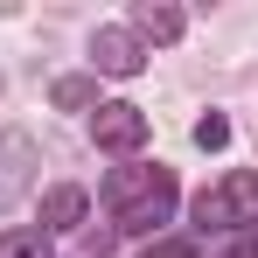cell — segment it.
<instances>
[{"label":"cell","instance_id":"cell-5","mask_svg":"<svg viewBox=\"0 0 258 258\" xmlns=\"http://www.w3.org/2000/svg\"><path fill=\"white\" fill-rule=\"evenodd\" d=\"M91 56H98L105 77H140V63H147L133 28H98V35H91Z\"/></svg>","mask_w":258,"mask_h":258},{"label":"cell","instance_id":"cell-12","mask_svg":"<svg viewBox=\"0 0 258 258\" xmlns=\"http://www.w3.org/2000/svg\"><path fill=\"white\" fill-rule=\"evenodd\" d=\"M251 251H258V244H251Z\"/></svg>","mask_w":258,"mask_h":258},{"label":"cell","instance_id":"cell-8","mask_svg":"<svg viewBox=\"0 0 258 258\" xmlns=\"http://www.w3.org/2000/svg\"><path fill=\"white\" fill-rule=\"evenodd\" d=\"M0 258H49L42 230H0Z\"/></svg>","mask_w":258,"mask_h":258},{"label":"cell","instance_id":"cell-9","mask_svg":"<svg viewBox=\"0 0 258 258\" xmlns=\"http://www.w3.org/2000/svg\"><path fill=\"white\" fill-rule=\"evenodd\" d=\"M49 98H56L63 112H84L91 98H98V84H91V77H56V91H49Z\"/></svg>","mask_w":258,"mask_h":258},{"label":"cell","instance_id":"cell-6","mask_svg":"<svg viewBox=\"0 0 258 258\" xmlns=\"http://www.w3.org/2000/svg\"><path fill=\"white\" fill-rule=\"evenodd\" d=\"M133 35H140V42H174V35H181V7L140 0V7H133Z\"/></svg>","mask_w":258,"mask_h":258},{"label":"cell","instance_id":"cell-2","mask_svg":"<svg viewBox=\"0 0 258 258\" xmlns=\"http://www.w3.org/2000/svg\"><path fill=\"white\" fill-rule=\"evenodd\" d=\"M196 223H203V230L258 223V174H251V168H230L223 181H210V188L196 196Z\"/></svg>","mask_w":258,"mask_h":258},{"label":"cell","instance_id":"cell-4","mask_svg":"<svg viewBox=\"0 0 258 258\" xmlns=\"http://www.w3.org/2000/svg\"><path fill=\"white\" fill-rule=\"evenodd\" d=\"M91 133H98L105 154H133V147L147 140V112H140V105H98V112H91Z\"/></svg>","mask_w":258,"mask_h":258},{"label":"cell","instance_id":"cell-11","mask_svg":"<svg viewBox=\"0 0 258 258\" xmlns=\"http://www.w3.org/2000/svg\"><path fill=\"white\" fill-rule=\"evenodd\" d=\"M140 258H196V244H188V237H154Z\"/></svg>","mask_w":258,"mask_h":258},{"label":"cell","instance_id":"cell-10","mask_svg":"<svg viewBox=\"0 0 258 258\" xmlns=\"http://www.w3.org/2000/svg\"><path fill=\"white\" fill-rule=\"evenodd\" d=\"M223 140H230V119H223V112L196 119V147H223Z\"/></svg>","mask_w":258,"mask_h":258},{"label":"cell","instance_id":"cell-3","mask_svg":"<svg viewBox=\"0 0 258 258\" xmlns=\"http://www.w3.org/2000/svg\"><path fill=\"white\" fill-rule=\"evenodd\" d=\"M28 181H35V140L14 126V133H0V210H14L28 196Z\"/></svg>","mask_w":258,"mask_h":258},{"label":"cell","instance_id":"cell-1","mask_svg":"<svg viewBox=\"0 0 258 258\" xmlns=\"http://www.w3.org/2000/svg\"><path fill=\"white\" fill-rule=\"evenodd\" d=\"M174 168H112L105 174V203H112V223L133 230V237H147V230H161L174 216Z\"/></svg>","mask_w":258,"mask_h":258},{"label":"cell","instance_id":"cell-7","mask_svg":"<svg viewBox=\"0 0 258 258\" xmlns=\"http://www.w3.org/2000/svg\"><path fill=\"white\" fill-rule=\"evenodd\" d=\"M42 223H49V230L84 223V188H49V196H42Z\"/></svg>","mask_w":258,"mask_h":258}]
</instances>
